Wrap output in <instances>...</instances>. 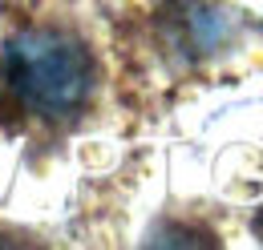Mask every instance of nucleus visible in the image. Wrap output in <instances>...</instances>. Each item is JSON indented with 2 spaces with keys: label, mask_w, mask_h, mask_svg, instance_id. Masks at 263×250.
Instances as JSON below:
<instances>
[{
  "label": "nucleus",
  "mask_w": 263,
  "mask_h": 250,
  "mask_svg": "<svg viewBox=\"0 0 263 250\" xmlns=\"http://www.w3.org/2000/svg\"><path fill=\"white\" fill-rule=\"evenodd\" d=\"M93 53L69 29H21L0 49V89L36 121H73L93 93Z\"/></svg>",
  "instance_id": "f257e3e1"
}]
</instances>
